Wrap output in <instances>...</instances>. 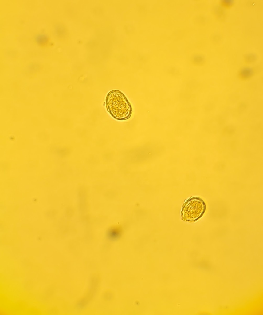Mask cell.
<instances>
[{"label": "cell", "mask_w": 263, "mask_h": 315, "mask_svg": "<svg viewBox=\"0 0 263 315\" xmlns=\"http://www.w3.org/2000/svg\"><path fill=\"white\" fill-rule=\"evenodd\" d=\"M106 104L108 111L116 119L127 120L132 115V108L130 103L119 90H113L108 93L106 98Z\"/></svg>", "instance_id": "6da1fadb"}, {"label": "cell", "mask_w": 263, "mask_h": 315, "mask_svg": "<svg viewBox=\"0 0 263 315\" xmlns=\"http://www.w3.org/2000/svg\"><path fill=\"white\" fill-rule=\"evenodd\" d=\"M206 209V205L199 198L194 197L188 200L182 209L183 218L187 221H195L201 217Z\"/></svg>", "instance_id": "7a4b0ae2"}, {"label": "cell", "mask_w": 263, "mask_h": 315, "mask_svg": "<svg viewBox=\"0 0 263 315\" xmlns=\"http://www.w3.org/2000/svg\"><path fill=\"white\" fill-rule=\"evenodd\" d=\"M95 281H93V279L91 281L90 287L89 290V291H88L86 296L80 300L77 303V306L78 309H84L89 302L90 300H92L93 295H94V294H93V293H95L96 290L95 289L96 288L95 285L96 284L95 283H94Z\"/></svg>", "instance_id": "3957f363"}, {"label": "cell", "mask_w": 263, "mask_h": 315, "mask_svg": "<svg viewBox=\"0 0 263 315\" xmlns=\"http://www.w3.org/2000/svg\"><path fill=\"white\" fill-rule=\"evenodd\" d=\"M253 73V70L252 68L245 67L240 70L239 75L240 77L243 79H247L251 77Z\"/></svg>", "instance_id": "277c9868"}, {"label": "cell", "mask_w": 263, "mask_h": 315, "mask_svg": "<svg viewBox=\"0 0 263 315\" xmlns=\"http://www.w3.org/2000/svg\"><path fill=\"white\" fill-rule=\"evenodd\" d=\"M36 42L40 45H44L46 44L48 41L47 36L44 34H39L36 36L35 37Z\"/></svg>", "instance_id": "5b68a950"}, {"label": "cell", "mask_w": 263, "mask_h": 315, "mask_svg": "<svg viewBox=\"0 0 263 315\" xmlns=\"http://www.w3.org/2000/svg\"><path fill=\"white\" fill-rule=\"evenodd\" d=\"M245 57L246 61L249 63L254 62L256 59V55L253 54H248L245 56Z\"/></svg>", "instance_id": "8992f818"}, {"label": "cell", "mask_w": 263, "mask_h": 315, "mask_svg": "<svg viewBox=\"0 0 263 315\" xmlns=\"http://www.w3.org/2000/svg\"><path fill=\"white\" fill-rule=\"evenodd\" d=\"M234 2L232 0H222L221 1V3L225 6H230L233 4Z\"/></svg>", "instance_id": "52a82bcc"}]
</instances>
